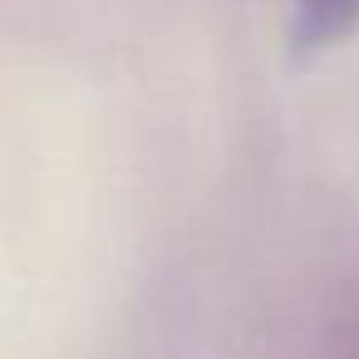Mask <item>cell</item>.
Here are the masks:
<instances>
[{
    "label": "cell",
    "instance_id": "obj_1",
    "mask_svg": "<svg viewBox=\"0 0 359 359\" xmlns=\"http://www.w3.org/2000/svg\"><path fill=\"white\" fill-rule=\"evenodd\" d=\"M354 11H359V0H300L295 30H300L305 40H320V35H334Z\"/></svg>",
    "mask_w": 359,
    "mask_h": 359
}]
</instances>
